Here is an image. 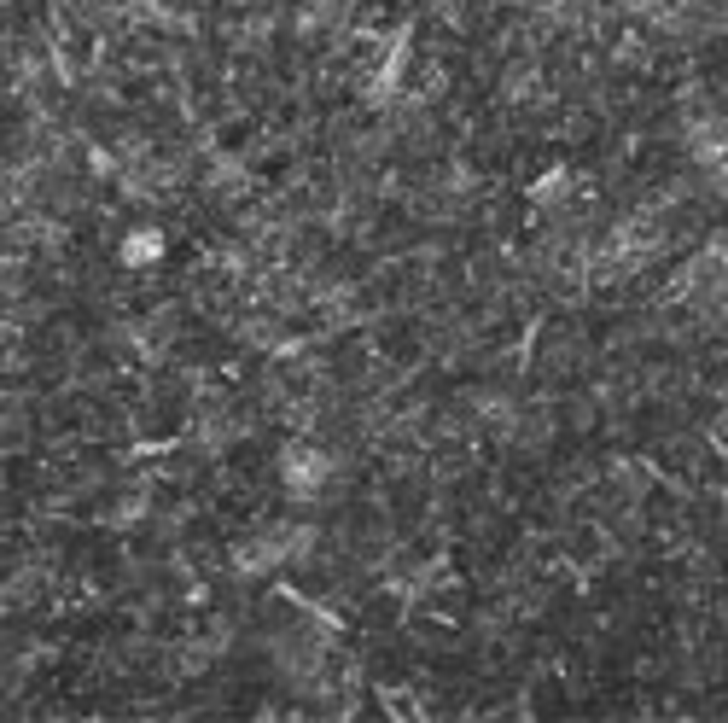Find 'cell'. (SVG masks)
I'll use <instances>...</instances> for the list:
<instances>
[{
  "mask_svg": "<svg viewBox=\"0 0 728 723\" xmlns=\"http://www.w3.org/2000/svg\"><path fill=\"white\" fill-rule=\"evenodd\" d=\"M123 251H129V263H152V251H158V240H129Z\"/></svg>",
  "mask_w": 728,
  "mask_h": 723,
  "instance_id": "cell-1",
  "label": "cell"
}]
</instances>
